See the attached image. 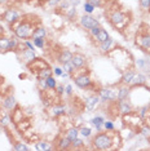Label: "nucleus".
<instances>
[{
  "instance_id": "nucleus-7",
  "label": "nucleus",
  "mask_w": 150,
  "mask_h": 151,
  "mask_svg": "<svg viewBox=\"0 0 150 151\" xmlns=\"http://www.w3.org/2000/svg\"><path fill=\"white\" fill-rule=\"evenodd\" d=\"M71 62L74 63L75 67H82V66L86 63V57L82 56V54H73Z\"/></svg>"
},
{
  "instance_id": "nucleus-5",
  "label": "nucleus",
  "mask_w": 150,
  "mask_h": 151,
  "mask_svg": "<svg viewBox=\"0 0 150 151\" xmlns=\"http://www.w3.org/2000/svg\"><path fill=\"white\" fill-rule=\"evenodd\" d=\"M75 84H76L78 87H80V88H87V87H89V84H91V79H89V76H87V75H82V76L75 78Z\"/></svg>"
},
{
  "instance_id": "nucleus-37",
  "label": "nucleus",
  "mask_w": 150,
  "mask_h": 151,
  "mask_svg": "<svg viewBox=\"0 0 150 151\" xmlns=\"http://www.w3.org/2000/svg\"><path fill=\"white\" fill-rule=\"evenodd\" d=\"M104 127L106 129H109V131H113V129H114V124L111 122H104Z\"/></svg>"
},
{
  "instance_id": "nucleus-2",
  "label": "nucleus",
  "mask_w": 150,
  "mask_h": 151,
  "mask_svg": "<svg viewBox=\"0 0 150 151\" xmlns=\"http://www.w3.org/2000/svg\"><path fill=\"white\" fill-rule=\"evenodd\" d=\"M80 25L84 27V29H88V30H91L95 26H100L98 25V21L92 16H83L80 18Z\"/></svg>"
},
{
  "instance_id": "nucleus-25",
  "label": "nucleus",
  "mask_w": 150,
  "mask_h": 151,
  "mask_svg": "<svg viewBox=\"0 0 150 151\" xmlns=\"http://www.w3.org/2000/svg\"><path fill=\"white\" fill-rule=\"evenodd\" d=\"M133 75H135V72L133 71H128L127 74H124L123 75V83H125V84H130L131 83V80H132V78H133Z\"/></svg>"
},
{
  "instance_id": "nucleus-26",
  "label": "nucleus",
  "mask_w": 150,
  "mask_h": 151,
  "mask_svg": "<svg viewBox=\"0 0 150 151\" xmlns=\"http://www.w3.org/2000/svg\"><path fill=\"white\" fill-rule=\"evenodd\" d=\"M46 81H47V87H48V88H50V89H55L56 87H57L55 78L49 76V78H47V79H46Z\"/></svg>"
},
{
  "instance_id": "nucleus-35",
  "label": "nucleus",
  "mask_w": 150,
  "mask_h": 151,
  "mask_svg": "<svg viewBox=\"0 0 150 151\" xmlns=\"http://www.w3.org/2000/svg\"><path fill=\"white\" fill-rule=\"evenodd\" d=\"M14 150H29V147L26 146V145L23 143H16V146H14Z\"/></svg>"
},
{
  "instance_id": "nucleus-17",
  "label": "nucleus",
  "mask_w": 150,
  "mask_h": 151,
  "mask_svg": "<svg viewBox=\"0 0 150 151\" xmlns=\"http://www.w3.org/2000/svg\"><path fill=\"white\" fill-rule=\"evenodd\" d=\"M47 34V31H46V29L44 27H38V29H35L34 30V32H32V39H36V38H44Z\"/></svg>"
},
{
  "instance_id": "nucleus-12",
  "label": "nucleus",
  "mask_w": 150,
  "mask_h": 151,
  "mask_svg": "<svg viewBox=\"0 0 150 151\" xmlns=\"http://www.w3.org/2000/svg\"><path fill=\"white\" fill-rule=\"evenodd\" d=\"M139 44L145 49H150V34L144 35L139 39Z\"/></svg>"
},
{
  "instance_id": "nucleus-3",
  "label": "nucleus",
  "mask_w": 150,
  "mask_h": 151,
  "mask_svg": "<svg viewBox=\"0 0 150 151\" xmlns=\"http://www.w3.org/2000/svg\"><path fill=\"white\" fill-rule=\"evenodd\" d=\"M30 25L29 23H23V25H20L17 27L16 30H14V32H16V36L17 38H21V39H25L27 38L30 35Z\"/></svg>"
},
{
  "instance_id": "nucleus-18",
  "label": "nucleus",
  "mask_w": 150,
  "mask_h": 151,
  "mask_svg": "<svg viewBox=\"0 0 150 151\" xmlns=\"http://www.w3.org/2000/svg\"><path fill=\"white\" fill-rule=\"evenodd\" d=\"M91 123L96 127V129H97V131H100L101 127L104 125V119L101 116H96V117H93V119L91 120Z\"/></svg>"
},
{
  "instance_id": "nucleus-8",
  "label": "nucleus",
  "mask_w": 150,
  "mask_h": 151,
  "mask_svg": "<svg viewBox=\"0 0 150 151\" xmlns=\"http://www.w3.org/2000/svg\"><path fill=\"white\" fill-rule=\"evenodd\" d=\"M119 111H121L122 114H130L132 111V106L130 102H127L125 99H122V101H119Z\"/></svg>"
},
{
  "instance_id": "nucleus-47",
  "label": "nucleus",
  "mask_w": 150,
  "mask_h": 151,
  "mask_svg": "<svg viewBox=\"0 0 150 151\" xmlns=\"http://www.w3.org/2000/svg\"><path fill=\"white\" fill-rule=\"evenodd\" d=\"M71 1H75V0H71Z\"/></svg>"
},
{
  "instance_id": "nucleus-31",
  "label": "nucleus",
  "mask_w": 150,
  "mask_h": 151,
  "mask_svg": "<svg viewBox=\"0 0 150 151\" xmlns=\"http://www.w3.org/2000/svg\"><path fill=\"white\" fill-rule=\"evenodd\" d=\"M93 10H95V5H92L91 3H86L84 4V12H87V13H92Z\"/></svg>"
},
{
  "instance_id": "nucleus-19",
  "label": "nucleus",
  "mask_w": 150,
  "mask_h": 151,
  "mask_svg": "<svg viewBox=\"0 0 150 151\" xmlns=\"http://www.w3.org/2000/svg\"><path fill=\"white\" fill-rule=\"evenodd\" d=\"M78 134H79V131H78L76 128H73L67 132V136H66V137L70 140V142H73V141H75L78 138Z\"/></svg>"
},
{
  "instance_id": "nucleus-40",
  "label": "nucleus",
  "mask_w": 150,
  "mask_h": 151,
  "mask_svg": "<svg viewBox=\"0 0 150 151\" xmlns=\"http://www.w3.org/2000/svg\"><path fill=\"white\" fill-rule=\"evenodd\" d=\"M58 3H60V0H48V4L52 5V7H53V5H57Z\"/></svg>"
},
{
  "instance_id": "nucleus-38",
  "label": "nucleus",
  "mask_w": 150,
  "mask_h": 151,
  "mask_svg": "<svg viewBox=\"0 0 150 151\" xmlns=\"http://www.w3.org/2000/svg\"><path fill=\"white\" fill-rule=\"evenodd\" d=\"M89 3H91L92 5H95V7H100L101 3H102V1H101V0H91Z\"/></svg>"
},
{
  "instance_id": "nucleus-28",
  "label": "nucleus",
  "mask_w": 150,
  "mask_h": 151,
  "mask_svg": "<svg viewBox=\"0 0 150 151\" xmlns=\"http://www.w3.org/2000/svg\"><path fill=\"white\" fill-rule=\"evenodd\" d=\"M70 140H69L67 137L64 138V140H61V143H60V149H67L69 146H70Z\"/></svg>"
},
{
  "instance_id": "nucleus-11",
  "label": "nucleus",
  "mask_w": 150,
  "mask_h": 151,
  "mask_svg": "<svg viewBox=\"0 0 150 151\" xmlns=\"http://www.w3.org/2000/svg\"><path fill=\"white\" fill-rule=\"evenodd\" d=\"M97 103H98V97L97 96H91V97H88L87 98V101H86V106H87L88 110H93Z\"/></svg>"
},
{
  "instance_id": "nucleus-6",
  "label": "nucleus",
  "mask_w": 150,
  "mask_h": 151,
  "mask_svg": "<svg viewBox=\"0 0 150 151\" xmlns=\"http://www.w3.org/2000/svg\"><path fill=\"white\" fill-rule=\"evenodd\" d=\"M17 18H18V13H17L16 9H8L4 13V20L7 21L8 23H13Z\"/></svg>"
},
{
  "instance_id": "nucleus-15",
  "label": "nucleus",
  "mask_w": 150,
  "mask_h": 151,
  "mask_svg": "<svg viewBox=\"0 0 150 151\" xmlns=\"http://www.w3.org/2000/svg\"><path fill=\"white\" fill-rule=\"evenodd\" d=\"M145 79H146V78L144 76V75H141V74L136 75V74H135L130 84H132V85H140V84H144V83H145Z\"/></svg>"
},
{
  "instance_id": "nucleus-22",
  "label": "nucleus",
  "mask_w": 150,
  "mask_h": 151,
  "mask_svg": "<svg viewBox=\"0 0 150 151\" xmlns=\"http://www.w3.org/2000/svg\"><path fill=\"white\" fill-rule=\"evenodd\" d=\"M50 74H52V71H50L48 67H44V69H41V70H39V78H41V79L49 78Z\"/></svg>"
},
{
  "instance_id": "nucleus-16",
  "label": "nucleus",
  "mask_w": 150,
  "mask_h": 151,
  "mask_svg": "<svg viewBox=\"0 0 150 151\" xmlns=\"http://www.w3.org/2000/svg\"><path fill=\"white\" fill-rule=\"evenodd\" d=\"M22 59H25L26 62H29V61H34V59H35L34 50H30V49L23 50V53H22Z\"/></svg>"
},
{
  "instance_id": "nucleus-9",
  "label": "nucleus",
  "mask_w": 150,
  "mask_h": 151,
  "mask_svg": "<svg viewBox=\"0 0 150 151\" xmlns=\"http://www.w3.org/2000/svg\"><path fill=\"white\" fill-rule=\"evenodd\" d=\"M124 14L121 13V12H114L111 14V17H110V20H111V22L114 25H119V23H122L123 21H124Z\"/></svg>"
},
{
  "instance_id": "nucleus-29",
  "label": "nucleus",
  "mask_w": 150,
  "mask_h": 151,
  "mask_svg": "<svg viewBox=\"0 0 150 151\" xmlns=\"http://www.w3.org/2000/svg\"><path fill=\"white\" fill-rule=\"evenodd\" d=\"M17 45H18V43H17V39H9V47H8V50H13L17 48Z\"/></svg>"
},
{
  "instance_id": "nucleus-33",
  "label": "nucleus",
  "mask_w": 150,
  "mask_h": 151,
  "mask_svg": "<svg viewBox=\"0 0 150 151\" xmlns=\"http://www.w3.org/2000/svg\"><path fill=\"white\" fill-rule=\"evenodd\" d=\"M36 149L38 150H50V147L47 146L46 142H38L36 143Z\"/></svg>"
},
{
  "instance_id": "nucleus-13",
  "label": "nucleus",
  "mask_w": 150,
  "mask_h": 151,
  "mask_svg": "<svg viewBox=\"0 0 150 151\" xmlns=\"http://www.w3.org/2000/svg\"><path fill=\"white\" fill-rule=\"evenodd\" d=\"M3 103H4V107L8 108V110H12L14 106H16V98L13 97V96H9V97H7L3 101Z\"/></svg>"
},
{
  "instance_id": "nucleus-34",
  "label": "nucleus",
  "mask_w": 150,
  "mask_h": 151,
  "mask_svg": "<svg viewBox=\"0 0 150 151\" xmlns=\"http://www.w3.org/2000/svg\"><path fill=\"white\" fill-rule=\"evenodd\" d=\"M80 133H82V136H84V137H89V136H91V129L83 127V128L80 129Z\"/></svg>"
},
{
  "instance_id": "nucleus-24",
  "label": "nucleus",
  "mask_w": 150,
  "mask_h": 151,
  "mask_svg": "<svg viewBox=\"0 0 150 151\" xmlns=\"http://www.w3.org/2000/svg\"><path fill=\"white\" fill-rule=\"evenodd\" d=\"M64 65V70L66 71V72H73L75 69V66H74V63L71 62V61H69V62H65V63H62Z\"/></svg>"
},
{
  "instance_id": "nucleus-44",
  "label": "nucleus",
  "mask_w": 150,
  "mask_h": 151,
  "mask_svg": "<svg viewBox=\"0 0 150 151\" xmlns=\"http://www.w3.org/2000/svg\"><path fill=\"white\" fill-rule=\"evenodd\" d=\"M25 45H26V47L29 48L30 50H34V47H32V44H31V43H29V41H26V43H25Z\"/></svg>"
},
{
  "instance_id": "nucleus-39",
  "label": "nucleus",
  "mask_w": 150,
  "mask_h": 151,
  "mask_svg": "<svg viewBox=\"0 0 150 151\" xmlns=\"http://www.w3.org/2000/svg\"><path fill=\"white\" fill-rule=\"evenodd\" d=\"M62 72H64V71H62V69H61V67H55V74H56V75L61 76Z\"/></svg>"
},
{
  "instance_id": "nucleus-27",
  "label": "nucleus",
  "mask_w": 150,
  "mask_h": 151,
  "mask_svg": "<svg viewBox=\"0 0 150 151\" xmlns=\"http://www.w3.org/2000/svg\"><path fill=\"white\" fill-rule=\"evenodd\" d=\"M34 45L38 48H44V38H36L34 39Z\"/></svg>"
},
{
  "instance_id": "nucleus-1",
  "label": "nucleus",
  "mask_w": 150,
  "mask_h": 151,
  "mask_svg": "<svg viewBox=\"0 0 150 151\" xmlns=\"http://www.w3.org/2000/svg\"><path fill=\"white\" fill-rule=\"evenodd\" d=\"M111 145H113L111 138H110L107 134H105V133H100V134H97L93 138V147H96V149H98V150L110 149Z\"/></svg>"
},
{
  "instance_id": "nucleus-20",
  "label": "nucleus",
  "mask_w": 150,
  "mask_h": 151,
  "mask_svg": "<svg viewBox=\"0 0 150 151\" xmlns=\"http://www.w3.org/2000/svg\"><path fill=\"white\" fill-rule=\"evenodd\" d=\"M8 47H9V39L8 38L0 39V50H1V52H7Z\"/></svg>"
},
{
  "instance_id": "nucleus-4",
  "label": "nucleus",
  "mask_w": 150,
  "mask_h": 151,
  "mask_svg": "<svg viewBox=\"0 0 150 151\" xmlns=\"http://www.w3.org/2000/svg\"><path fill=\"white\" fill-rule=\"evenodd\" d=\"M100 97L105 101H113V99L116 98V93L110 88H104L100 89Z\"/></svg>"
},
{
  "instance_id": "nucleus-42",
  "label": "nucleus",
  "mask_w": 150,
  "mask_h": 151,
  "mask_svg": "<svg viewBox=\"0 0 150 151\" xmlns=\"http://www.w3.org/2000/svg\"><path fill=\"white\" fill-rule=\"evenodd\" d=\"M57 92H58L60 94H61V93H64V92H65V88H64L62 85H58V87H57Z\"/></svg>"
},
{
  "instance_id": "nucleus-14",
  "label": "nucleus",
  "mask_w": 150,
  "mask_h": 151,
  "mask_svg": "<svg viewBox=\"0 0 150 151\" xmlns=\"http://www.w3.org/2000/svg\"><path fill=\"white\" fill-rule=\"evenodd\" d=\"M95 38H96V40H97L98 43H104V41H106L107 39H109V34L106 32V30L101 29L100 31H98V34L96 35Z\"/></svg>"
},
{
  "instance_id": "nucleus-46",
  "label": "nucleus",
  "mask_w": 150,
  "mask_h": 151,
  "mask_svg": "<svg viewBox=\"0 0 150 151\" xmlns=\"http://www.w3.org/2000/svg\"><path fill=\"white\" fill-rule=\"evenodd\" d=\"M5 1H7V0H0V3H5Z\"/></svg>"
},
{
  "instance_id": "nucleus-21",
  "label": "nucleus",
  "mask_w": 150,
  "mask_h": 151,
  "mask_svg": "<svg viewBox=\"0 0 150 151\" xmlns=\"http://www.w3.org/2000/svg\"><path fill=\"white\" fill-rule=\"evenodd\" d=\"M128 94H130V89L128 88H122V89H119V92H118V99L119 101H122V99H125L128 97Z\"/></svg>"
},
{
  "instance_id": "nucleus-30",
  "label": "nucleus",
  "mask_w": 150,
  "mask_h": 151,
  "mask_svg": "<svg viewBox=\"0 0 150 151\" xmlns=\"http://www.w3.org/2000/svg\"><path fill=\"white\" fill-rule=\"evenodd\" d=\"M140 5L144 10H148L150 8V0H140Z\"/></svg>"
},
{
  "instance_id": "nucleus-10",
  "label": "nucleus",
  "mask_w": 150,
  "mask_h": 151,
  "mask_svg": "<svg viewBox=\"0 0 150 151\" xmlns=\"http://www.w3.org/2000/svg\"><path fill=\"white\" fill-rule=\"evenodd\" d=\"M71 58H73V53L66 49V50H62L61 52V54H60V57H58V61L61 63H65V62L71 61Z\"/></svg>"
},
{
  "instance_id": "nucleus-23",
  "label": "nucleus",
  "mask_w": 150,
  "mask_h": 151,
  "mask_svg": "<svg viewBox=\"0 0 150 151\" xmlns=\"http://www.w3.org/2000/svg\"><path fill=\"white\" fill-rule=\"evenodd\" d=\"M111 44H113V40L111 39H107L106 41H104V43H101V50H102V52H107V50L110 49V47H111Z\"/></svg>"
},
{
  "instance_id": "nucleus-45",
  "label": "nucleus",
  "mask_w": 150,
  "mask_h": 151,
  "mask_svg": "<svg viewBox=\"0 0 150 151\" xmlns=\"http://www.w3.org/2000/svg\"><path fill=\"white\" fill-rule=\"evenodd\" d=\"M71 143H74L75 146H79V145H82V141H80V140H78V138H76V140L73 141V142H71Z\"/></svg>"
},
{
  "instance_id": "nucleus-41",
  "label": "nucleus",
  "mask_w": 150,
  "mask_h": 151,
  "mask_svg": "<svg viewBox=\"0 0 150 151\" xmlns=\"http://www.w3.org/2000/svg\"><path fill=\"white\" fill-rule=\"evenodd\" d=\"M65 92L67 93V94H70V93L73 92V88H71V85H66V87H65Z\"/></svg>"
},
{
  "instance_id": "nucleus-43",
  "label": "nucleus",
  "mask_w": 150,
  "mask_h": 151,
  "mask_svg": "<svg viewBox=\"0 0 150 151\" xmlns=\"http://www.w3.org/2000/svg\"><path fill=\"white\" fill-rule=\"evenodd\" d=\"M8 120H9V117H8V116L1 117V124H8Z\"/></svg>"
},
{
  "instance_id": "nucleus-32",
  "label": "nucleus",
  "mask_w": 150,
  "mask_h": 151,
  "mask_svg": "<svg viewBox=\"0 0 150 151\" xmlns=\"http://www.w3.org/2000/svg\"><path fill=\"white\" fill-rule=\"evenodd\" d=\"M64 113H65L64 106H57L53 108V114H55V115H60V114H64Z\"/></svg>"
},
{
  "instance_id": "nucleus-36",
  "label": "nucleus",
  "mask_w": 150,
  "mask_h": 151,
  "mask_svg": "<svg viewBox=\"0 0 150 151\" xmlns=\"http://www.w3.org/2000/svg\"><path fill=\"white\" fill-rule=\"evenodd\" d=\"M100 30H101L100 26H95V27H92V29L89 30V31H91V34L93 35V36H96V35L98 34V31H100Z\"/></svg>"
}]
</instances>
